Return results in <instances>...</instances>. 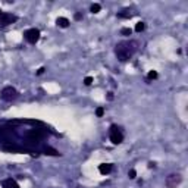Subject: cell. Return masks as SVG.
<instances>
[{
  "instance_id": "cell-15",
  "label": "cell",
  "mask_w": 188,
  "mask_h": 188,
  "mask_svg": "<svg viewBox=\"0 0 188 188\" xmlns=\"http://www.w3.org/2000/svg\"><path fill=\"white\" fill-rule=\"evenodd\" d=\"M157 76H159L157 71H148V74H147V80H156Z\"/></svg>"
},
{
  "instance_id": "cell-23",
  "label": "cell",
  "mask_w": 188,
  "mask_h": 188,
  "mask_svg": "<svg viewBox=\"0 0 188 188\" xmlns=\"http://www.w3.org/2000/svg\"><path fill=\"white\" fill-rule=\"evenodd\" d=\"M2 13H3V12H2V10H0V15H2Z\"/></svg>"
},
{
  "instance_id": "cell-3",
  "label": "cell",
  "mask_w": 188,
  "mask_h": 188,
  "mask_svg": "<svg viewBox=\"0 0 188 188\" xmlns=\"http://www.w3.org/2000/svg\"><path fill=\"white\" fill-rule=\"evenodd\" d=\"M18 96H19L18 90L13 88L12 85H8V87H5L3 90L0 91V98H2L3 101H13V100L18 98Z\"/></svg>"
},
{
  "instance_id": "cell-11",
  "label": "cell",
  "mask_w": 188,
  "mask_h": 188,
  "mask_svg": "<svg viewBox=\"0 0 188 188\" xmlns=\"http://www.w3.org/2000/svg\"><path fill=\"white\" fill-rule=\"evenodd\" d=\"M56 24H57V27H60V28H68L71 22H69V19H68V18L60 16V18H57V19H56Z\"/></svg>"
},
{
  "instance_id": "cell-9",
  "label": "cell",
  "mask_w": 188,
  "mask_h": 188,
  "mask_svg": "<svg viewBox=\"0 0 188 188\" xmlns=\"http://www.w3.org/2000/svg\"><path fill=\"white\" fill-rule=\"evenodd\" d=\"M3 188H19L18 182L12 178H8V179L3 181Z\"/></svg>"
},
{
  "instance_id": "cell-19",
  "label": "cell",
  "mask_w": 188,
  "mask_h": 188,
  "mask_svg": "<svg viewBox=\"0 0 188 188\" xmlns=\"http://www.w3.org/2000/svg\"><path fill=\"white\" fill-rule=\"evenodd\" d=\"M91 82H93V76H85L84 84H85V85H91Z\"/></svg>"
},
{
  "instance_id": "cell-14",
  "label": "cell",
  "mask_w": 188,
  "mask_h": 188,
  "mask_svg": "<svg viewBox=\"0 0 188 188\" xmlns=\"http://www.w3.org/2000/svg\"><path fill=\"white\" fill-rule=\"evenodd\" d=\"M144 30H146V24H144V22L140 21V22L135 24V31H137V33H141V31H144Z\"/></svg>"
},
{
  "instance_id": "cell-7",
  "label": "cell",
  "mask_w": 188,
  "mask_h": 188,
  "mask_svg": "<svg viewBox=\"0 0 188 188\" xmlns=\"http://www.w3.org/2000/svg\"><path fill=\"white\" fill-rule=\"evenodd\" d=\"M16 21H18L16 15L6 13V12H3V13L0 15V25H2V27H8V25H10V24H15Z\"/></svg>"
},
{
  "instance_id": "cell-2",
  "label": "cell",
  "mask_w": 188,
  "mask_h": 188,
  "mask_svg": "<svg viewBox=\"0 0 188 188\" xmlns=\"http://www.w3.org/2000/svg\"><path fill=\"white\" fill-rule=\"evenodd\" d=\"M109 138H110V141H112L113 146L122 144L123 132L121 131V128H119L118 125H110V128H109Z\"/></svg>"
},
{
  "instance_id": "cell-16",
  "label": "cell",
  "mask_w": 188,
  "mask_h": 188,
  "mask_svg": "<svg viewBox=\"0 0 188 188\" xmlns=\"http://www.w3.org/2000/svg\"><path fill=\"white\" fill-rule=\"evenodd\" d=\"M121 34H122V35H131L132 30L131 28H122V30H121Z\"/></svg>"
},
{
  "instance_id": "cell-4",
  "label": "cell",
  "mask_w": 188,
  "mask_h": 188,
  "mask_svg": "<svg viewBox=\"0 0 188 188\" xmlns=\"http://www.w3.org/2000/svg\"><path fill=\"white\" fill-rule=\"evenodd\" d=\"M44 138V132L41 129H30L25 135V140L27 143H31V144H35V143H40L41 140Z\"/></svg>"
},
{
  "instance_id": "cell-13",
  "label": "cell",
  "mask_w": 188,
  "mask_h": 188,
  "mask_svg": "<svg viewBox=\"0 0 188 188\" xmlns=\"http://www.w3.org/2000/svg\"><path fill=\"white\" fill-rule=\"evenodd\" d=\"M101 10V6L98 5V3H94V5H91V8H90V12L91 13H98Z\"/></svg>"
},
{
  "instance_id": "cell-20",
  "label": "cell",
  "mask_w": 188,
  "mask_h": 188,
  "mask_svg": "<svg viewBox=\"0 0 188 188\" xmlns=\"http://www.w3.org/2000/svg\"><path fill=\"white\" fill-rule=\"evenodd\" d=\"M74 18H75V21H81L82 19V13H80V12H76L74 15Z\"/></svg>"
},
{
  "instance_id": "cell-6",
  "label": "cell",
  "mask_w": 188,
  "mask_h": 188,
  "mask_svg": "<svg viewBox=\"0 0 188 188\" xmlns=\"http://www.w3.org/2000/svg\"><path fill=\"white\" fill-rule=\"evenodd\" d=\"M40 30H37V28H30V30H27L24 33V37H25V40L28 41L30 44H35L37 41L40 40Z\"/></svg>"
},
{
  "instance_id": "cell-22",
  "label": "cell",
  "mask_w": 188,
  "mask_h": 188,
  "mask_svg": "<svg viewBox=\"0 0 188 188\" xmlns=\"http://www.w3.org/2000/svg\"><path fill=\"white\" fill-rule=\"evenodd\" d=\"M107 100H113V93H112V91L107 93Z\"/></svg>"
},
{
  "instance_id": "cell-1",
  "label": "cell",
  "mask_w": 188,
  "mask_h": 188,
  "mask_svg": "<svg viewBox=\"0 0 188 188\" xmlns=\"http://www.w3.org/2000/svg\"><path fill=\"white\" fill-rule=\"evenodd\" d=\"M138 46H140L138 41H135V40L121 41V43H118L116 47H115V55H116V57H118L121 62H126V60L132 59V56L137 53Z\"/></svg>"
},
{
  "instance_id": "cell-17",
  "label": "cell",
  "mask_w": 188,
  "mask_h": 188,
  "mask_svg": "<svg viewBox=\"0 0 188 188\" xmlns=\"http://www.w3.org/2000/svg\"><path fill=\"white\" fill-rule=\"evenodd\" d=\"M128 176H129V179H135V178H137V172H135V169H129Z\"/></svg>"
},
{
  "instance_id": "cell-24",
  "label": "cell",
  "mask_w": 188,
  "mask_h": 188,
  "mask_svg": "<svg viewBox=\"0 0 188 188\" xmlns=\"http://www.w3.org/2000/svg\"><path fill=\"white\" fill-rule=\"evenodd\" d=\"M76 188H81V187H76Z\"/></svg>"
},
{
  "instance_id": "cell-5",
  "label": "cell",
  "mask_w": 188,
  "mask_h": 188,
  "mask_svg": "<svg viewBox=\"0 0 188 188\" xmlns=\"http://www.w3.org/2000/svg\"><path fill=\"white\" fill-rule=\"evenodd\" d=\"M182 182V175L181 173H171L166 176V181H165V185L168 188H176Z\"/></svg>"
},
{
  "instance_id": "cell-8",
  "label": "cell",
  "mask_w": 188,
  "mask_h": 188,
  "mask_svg": "<svg viewBox=\"0 0 188 188\" xmlns=\"http://www.w3.org/2000/svg\"><path fill=\"white\" fill-rule=\"evenodd\" d=\"M113 169V165L112 163H101L98 165V172L101 173V175H107V173H110Z\"/></svg>"
},
{
  "instance_id": "cell-18",
  "label": "cell",
  "mask_w": 188,
  "mask_h": 188,
  "mask_svg": "<svg viewBox=\"0 0 188 188\" xmlns=\"http://www.w3.org/2000/svg\"><path fill=\"white\" fill-rule=\"evenodd\" d=\"M96 115H97L98 118H101V116L105 115V107H97V109H96Z\"/></svg>"
},
{
  "instance_id": "cell-12",
  "label": "cell",
  "mask_w": 188,
  "mask_h": 188,
  "mask_svg": "<svg viewBox=\"0 0 188 188\" xmlns=\"http://www.w3.org/2000/svg\"><path fill=\"white\" fill-rule=\"evenodd\" d=\"M44 154L59 156V151H57V150H55V148H51V147H46V148H44Z\"/></svg>"
},
{
  "instance_id": "cell-21",
  "label": "cell",
  "mask_w": 188,
  "mask_h": 188,
  "mask_svg": "<svg viewBox=\"0 0 188 188\" xmlns=\"http://www.w3.org/2000/svg\"><path fill=\"white\" fill-rule=\"evenodd\" d=\"M44 71H46V68H44V66H41L40 69L37 71V75H43V74H44Z\"/></svg>"
},
{
  "instance_id": "cell-10",
  "label": "cell",
  "mask_w": 188,
  "mask_h": 188,
  "mask_svg": "<svg viewBox=\"0 0 188 188\" xmlns=\"http://www.w3.org/2000/svg\"><path fill=\"white\" fill-rule=\"evenodd\" d=\"M134 16V10L132 9H123L121 10L119 13H118V18H125V19H128V18H132Z\"/></svg>"
}]
</instances>
